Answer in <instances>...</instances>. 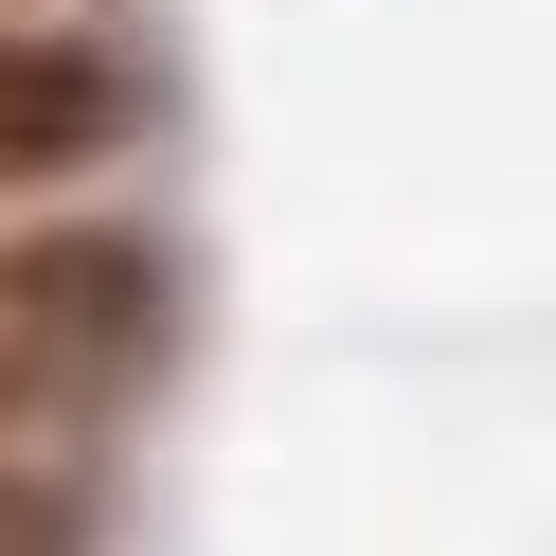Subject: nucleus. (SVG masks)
<instances>
[{
    "instance_id": "3",
    "label": "nucleus",
    "mask_w": 556,
    "mask_h": 556,
    "mask_svg": "<svg viewBox=\"0 0 556 556\" xmlns=\"http://www.w3.org/2000/svg\"><path fill=\"white\" fill-rule=\"evenodd\" d=\"M0 556H90V467L0 448Z\"/></svg>"
},
{
    "instance_id": "2",
    "label": "nucleus",
    "mask_w": 556,
    "mask_h": 556,
    "mask_svg": "<svg viewBox=\"0 0 556 556\" xmlns=\"http://www.w3.org/2000/svg\"><path fill=\"white\" fill-rule=\"evenodd\" d=\"M126 126H144V90L90 18H0V198H54L90 162H126Z\"/></svg>"
},
{
    "instance_id": "4",
    "label": "nucleus",
    "mask_w": 556,
    "mask_h": 556,
    "mask_svg": "<svg viewBox=\"0 0 556 556\" xmlns=\"http://www.w3.org/2000/svg\"><path fill=\"white\" fill-rule=\"evenodd\" d=\"M0 18H37V0H0Z\"/></svg>"
},
{
    "instance_id": "1",
    "label": "nucleus",
    "mask_w": 556,
    "mask_h": 556,
    "mask_svg": "<svg viewBox=\"0 0 556 556\" xmlns=\"http://www.w3.org/2000/svg\"><path fill=\"white\" fill-rule=\"evenodd\" d=\"M144 324H162V269L109 216H0V448L73 467L90 413L144 377Z\"/></svg>"
}]
</instances>
